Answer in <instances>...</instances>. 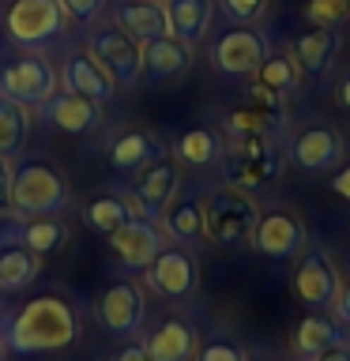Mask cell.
I'll return each mask as SVG.
<instances>
[{
  "instance_id": "cell-1",
  "label": "cell",
  "mask_w": 350,
  "mask_h": 361,
  "mask_svg": "<svg viewBox=\"0 0 350 361\" xmlns=\"http://www.w3.org/2000/svg\"><path fill=\"white\" fill-rule=\"evenodd\" d=\"M0 331H4L8 350H16V354H56L76 343L79 316L64 298L45 293V298L27 301L16 316H8Z\"/></svg>"
},
{
  "instance_id": "cell-2",
  "label": "cell",
  "mask_w": 350,
  "mask_h": 361,
  "mask_svg": "<svg viewBox=\"0 0 350 361\" xmlns=\"http://www.w3.org/2000/svg\"><path fill=\"white\" fill-rule=\"evenodd\" d=\"M282 162L286 154L279 151L275 135H237L222 151V177L230 188L253 192L271 185L282 173Z\"/></svg>"
},
{
  "instance_id": "cell-3",
  "label": "cell",
  "mask_w": 350,
  "mask_h": 361,
  "mask_svg": "<svg viewBox=\"0 0 350 361\" xmlns=\"http://www.w3.org/2000/svg\"><path fill=\"white\" fill-rule=\"evenodd\" d=\"M72 192L68 180L56 173L49 162H23L11 169V211L23 219H53L68 211Z\"/></svg>"
},
{
  "instance_id": "cell-4",
  "label": "cell",
  "mask_w": 350,
  "mask_h": 361,
  "mask_svg": "<svg viewBox=\"0 0 350 361\" xmlns=\"http://www.w3.org/2000/svg\"><path fill=\"white\" fill-rule=\"evenodd\" d=\"M260 222V207L256 200L241 188H219L203 200V237H211L222 248H237L253 237Z\"/></svg>"
},
{
  "instance_id": "cell-5",
  "label": "cell",
  "mask_w": 350,
  "mask_h": 361,
  "mask_svg": "<svg viewBox=\"0 0 350 361\" xmlns=\"http://www.w3.org/2000/svg\"><path fill=\"white\" fill-rule=\"evenodd\" d=\"M56 87H61L56 68L34 49L16 56V61H8V64H0V98L16 102V106L30 109V113L42 109L56 94Z\"/></svg>"
},
{
  "instance_id": "cell-6",
  "label": "cell",
  "mask_w": 350,
  "mask_h": 361,
  "mask_svg": "<svg viewBox=\"0 0 350 361\" xmlns=\"http://www.w3.org/2000/svg\"><path fill=\"white\" fill-rule=\"evenodd\" d=\"M177 188H181V169H177V162H169V158L162 154V158H155L151 166H143L140 177H135V185L117 192V196L128 203L132 219L158 222L169 203L177 200Z\"/></svg>"
},
{
  "instance_id": "cell-7",
  "label": "cell",
  "mask_w": 350,
  "mask_h": 361,
  "mask_svg": "<svg viewBox=\"0 0 350 361\" xmlns=\"http://www.w3.org/2000/svg\"><path fill=\"white\" fill-rule=\"evenodd\" d=\"M68 16L61 11L56 0H11L8 16H4V34L16 45L38 49V45L53 42L64 30Z\"/></svg>"
},
{
  "instance_id": "cell-8",
  "label": "cell",
  "mask_w": 350,
  "mask_h": 361,
  "mask_svg": "<svg viewBox=\"0 0 350 361\" xmlns=\"http://www.w3.org/2000/svg\"><path fill=\"white\" fill-rule=\"evenodd\" d=\"M339 290H343V282H339L335 259L324 248L301 252L298 271H294V293H298V301L309 305L313 312H327V309H335Z\"/></svg>"
},
{
  "instance_id": "cell-9",
  "label": "cell",
  "mask_w": 350,
  "mask_h": 361,
  "mask_svg": "<svg viewBox=\"0 0 350 361\" xmlns=\"http://www.w3.org/2000/svg\"><path fill=\"white\" fill-rule=\"evenodd\" d=\"M98 320L113 338H135L143 331V320H147L143 290L135 286L132 279L109 282V286L102 290V298H98Z\"/></svg>"
},
{
  "instance_id": "cell-10",
  "label": "cell",
  "mask_w": 350,
  "mask_h": 361,
  "mask_svg": "<svg viewBox=\"0 0 350 361\" xmlns=\"http://www.w3.org/2000/svg\"><path fill=\"white\" fill-rule=\"evenodd\" d=\"M87 49H90V56L106 68L109 72V79L113 83H135L140 79V72H143V45L135 42V38H128L124 30H117V27H109V30H98V34H90V42H87Z\"/></svg>"
},
{
  "instance_id": "cell-11",
  "label": "cell",
  "mask_w": 350,
  "mask_h": 361,
  "mask_svg": "<svg viewBox=\"0 0 350 361\" xmlns=\"http://www.w3.org/2000/svg\"><path fill=\"white\" fill-rule=\"evenodd\" d=\"M143 279L158 298L185 301L188 293L196 290V259H192V252H185V248H177V245H162V252L143 267Z\"/></svg>"
},
{
  "instance_id": "cell-12",
  "label": "cell",
  "mask_w": 350,
  "mask_h": 361,
  "mask_svg": "<svg viewBox=\"0 0 350 361\" xmlns=\"http://www.w3.org/2000/svg\"><path fill=\"white\" fill-rule=\"evenodd\" d=\"M267 38L260 30H226L211 49V64L219 68L222 75H256L260 64L267 61Z\"/></svg>"
},
{
  "instance_id": "cell-13",
  "label": "cell",
  "mask_w": 350,
  "mask_h": 361,
  "mask_svg": "<svg viewBox=\"0 0 350 361\" xmlns=\"http://www.w3.org/2000/svg\"><path fill=\"white\" fill-rule=\"evenodd\" d=\"M253 248L256 252H264L271 259H294V256H301L305 252V222L298 219V214H290V211H267V214H260V222H256V230H253Z\"/></svg>"
},
{
  "instance_id": "cell-14",
  "label": "cell",
  "mask_w": 350,
  "mask_h": 361,
  "mask_svg": "<svg viewBox=\"0 0 350 361\" xmlns=\"http://www.w3.org/2000/svg\"><path fill=\"white\" fill-rule=\"evenodd\" d=\"M286 154L301 173H324V169L343 162V135L332 124H313V128L294 135Z\"/></svg>"
},
{
  "instance_id": "cell-15",
  "label": "cell",
  "mask_w": 350,
  "mask_h": 361,
  "mask_svg": "<svg viewBox=\"0 0 350 361\" xmlns=\"http://www.w3.org/2000/svg\"><path fill=\"white\" fill-rule=\"evenodd\" d=\"M38 113L53 124L56 132H68V135L95 132L102 124V102L87 98V94H76V90H56Z\"/></svg>"
},
{
  "instance_id": "cell-16",
  "label": "cell",
  "mask_w": 350,
  "mask_h": 361,
  "mask_svg": "<svg viewBox=\"0 0 350 361\" xmlns=\"http://www.w3.org/2000/svg\"><path fill=\"white\" fill-rule=\"evenodd\" d=\"M109 245H113V252L121 256L124 267L143 271L158 252H162L166 241H162V230H158L155 222H147V219H128V222L121 226V230L109 233Z\"/></svg>"
},
{
  "instance_id": "cell-17",
  "label": "cell",
  "mask_w": 350,
  "mask_h": 361,
  "mask_svg": "<svg viewBox=\"0 0 350 361\" xmlns=\"http://www.w3.org/2000/svg\"><path fill=\"white\" fill-rule=\"evenodd\" d=\"M113 27L124 30L135 42H155L169 34V19H166V4H147V0H121L113 8Z\"/></svg>"
},
{
  "instance_id": "cell-18",
  "label": "cell",
  "mask_w": 350,
  "mask_h": 361,
  "mask_svg": "<svg viewBox=\"0 0 350 361\" xmlns=\"http://www.w3.org/2000/svg\"><path fill=\"white\" fill-rule=\"evenodd\" d=\"M64 90H76V94H87V98H95V102H106L117 94V83L109 79V72L102 68L90 53H72L64 61Z\"/></svg>"
},
{
  "instance_id": "cell-19",
  "label": "cell",
  "mask_w": 350,
  "mask_h": 361,
  "mask_svg": "<svg viewBox=\"0 0 350 361\" xmlns=\"http://www.w3.org/2000/svg\"><path fill=\"white\" fill-rule=\"evenodd\" d=\"M143 346L151 354V361H192L196 357V327L188 320L169 316V320H162L147 335Z\"/></svg>"
},
{
  "instance_id": "cell-20",
  "label": "cell",
  "mask_w": 350,
  "mask_h": 361,
  "mask_svg": "<svg viewBox=\"0 0 350 361\" xmlns=\"http://www.w3.org/2000/svg\"><path fill=\"white\" fill-rule=\"evenodd\" d=\"M339 45H343V34L339 30L313 27L294 42V61H298V68L309 75H327L335 64V56H339Z\"/></svg>"
},
{
  "instance_id": "cell-21",
  "label": "cell",
  "mask_w": 350,
  "mask_h": 361,
  "mask_svg": "<svg viewBox=\"0 0 350 361\" xmlns=\"http://www.w3.org/2000/svg\"><path fill=\"white\" fill-rule=\"evenodd\" d=\"M155 158H162V143L143 128L121 132L117 140L109 143V166L117 169V173H140V169L151 166Z\"/></svg>"
},
{
  "instance_id": "cell-22",
  "label": "cell",
  "mask_w": 350,
  "mask_h": 361,
  "mask_svg": "<svg viewBox=\"0 0 350 361\" xmlns=\"http://www.w3.org/2000/svg\"><path fill=\"white\" fill-rule=\"evenodd\" d=\"M42 271V256L19 241H0V293L27 290Z\"/></svg>"
},
{
  "instance_id": "cell-23",
  "label": "cell",
  "mask_w": 350,
  "mask_h": 361,
  "mask_svg": "<svg viewBox=\"0 0 350 361\" xmlns=\"http://www.w3.org/2000/svg\"><path fill=\"white\" fill-rule=\"evenodd\" d=\"M188 64H192V45L174 38V34L155 38V42H143V72L151 75V79L181 75Z\"/></svg>"
},
{
  "instance_id": "cell-24",
  "label": "cell",
  "mask_w": 350,
  "mask_h": 361,
  "mask_svg": "<svg viewBox=\"0 0 350 361\" xmlns=\"http://www.w3.org/2000/svg\"><path fill=\"white\" fill-rule=\"evenodd\" d=\"M215 4L211 0H166V19H169V34L188 45H196L211 27Z\"/></svg>"
},
{
  "instance_id": "cell-25",
  "label": "cell",
  "mask_w": 350,
  "mask_h": 361,
  "mask_svg": "<svg viewBox=\"0 0 350 361\" xmlns=\"http://www.w3.org/2000/svg\"><path fill=\"white\" fill-rule=\"evenodd\" d=\"M222 151H226V143L219 140V132H211V128H188V132H181V140L174 147L177 162L200 166V169L222 162Z\"/></svg>"
},
{
  "instance_id": "cell-26",
  "label": "cell",
  "mask_w": 350,
  "mask_h": 361,
  "mask_svg": "<svg viewBox=\"0 0 350 361\" xmlns=\"http://www.w3.org/2000/svg\"><path fill=\"white\" fill-rule=\"evenodd\" d=\"M339 343H346V338H343V331H339L324 312H309L298 324V335H294V350H298L301 357H316L320 350L339 346Z\"/></svg>"
},
{
  "instance_id": "cell-27",
  "label": "cell",
  "mask_w": 350,
  "mask_h": 361,
  "mask_svg": "<svg viewBox=\"0 0 350 361\" xmlns=\"http://www.w3.org/2000/svg\"><path fill=\"white\" fill-rule=\"evenodd\" d=\"M11 241L27 245L30 252H38V256H49L68 241V226L56 219V214L53 219H27L16 233H11Z\"/></svg>"
},
{
  "instance_id": "cell-28",
  "label": "cell",
  "mask_w": 350,
  "mask_h": 361,
  "mask_svg": "<svg viewBox=\"0 0 350 361\" xmlns=\"http://www.w3.org/2000/svg\"><path fill=\"white\" fill-rule=\"evenodd\" d=\"M279 121L282 113H271V109H260L256 102H245V106H237L226 113V132H230V140L237 135H279Z\"/></svg>"
},
{
  "instance_id": "cell-29",
  "label": "cell",
  "mask_w": 350,
  "mask_h": 361,
  "mask_svg": "<svg viewBox=\"0 0 350 361\" xmlns=\"http://www.w3.org/2000/svg\"><path fill=\"white\" fill-rule=\"evenodd\" d=\"M30 132V109L0 98V158H16Z\"/></svg>"
},
{
  "instance_id": "cell-30",
  "label": "cell",
  "mask_w": 350,
  "mask_h": 361,
  "mask_svg": "<svg viewBox=\"0 0 350 361\" xmlns=\"http://www.w3.org/2000/svg\"><path fill=\"white\" fill-rule=\"evenodd\" d=\"M166 233L174 241H200L203 237V200H177L166 207Z\"/></svg>"
},
{
  "instance_id": "cell-31",
  "label": "cell",
  "mask_w": 350,
  "mask_h": 361,
  "mask_svg": "<svg viewBox=\"0 0 350 361\" xmlns=\"http://www.w3.org/2000/svg\"><path fill=\"white\" fill-rule=\"evenodd\" d=\"M298 79H301V68L290 53L267 56V61L260 64V72H256V83H264L267 90H275V94H282V98L298 90Z\"/></svg>"
},
{
  "instance_id": "cell-32",
  "label": "cell",
  "mask_w": 350,
  "mask_h": 361,
  "mask_svg": "<svg viewBox=\"0 0 350 361\" xmlns=\"http://www.w3.org/2000/svg\"><path fill=\"white\" fill-rule=\"evenodd\" d=\"M83 219L90 230H98V233H113V230H121L124 222L132 219V211H128V203H124L117 192L113 196H98V200H90L87 203V211H83Z\"/></svg>"
},
{
  "instance_id": "cell-33",
  "label": "cell",
  "mask_w": 350,
  "mask_h": 361,
  "mask_svg": "<svg viewBox=\"0 0 350 361\" xmlns=\"http://www.w3.org/2000/svg\"><path fill=\"white\" fill-rule=\"evenodd\" d=\"M305 19H309V27L339 30L350 19V0H309L305 4Z\"/></svg>"
},
{
  "instance_id": "cell-34",
  "label": "cell",
  "mask_w": 350,
  "mask_h": 361,
  "mask_svg": "<svg viewBox=\"0 0 350 361\" xmlns=\"http://www.w3.org/2000/svg\"><path fill=\"white\" fill-rule=\"evenodd\" d=\"M219 8L230 23H253V19L264 16L267 0H219Z\"/></svg>"
},
{
  "instance_id": "cell-35",
  "label": "cell",
  "mask_w": 350,
  "mask_h": 361,
  "mask_svg": "<svg viewBox=\"0 0 350 361\" xmlns=\"http://www.w3.org/2000/svg\"><path fill=\"white\" fill-rule=\"evenodd\" d=\"M196 361H248V357L237 343H230V338H211V343L200 346Z\"/></svg>"
},
{
  "instance_id": "cell-36",
  "label": "cell",
  "mask_w": 350,
  "mask_h": 361,
  "mask_svg": "<svg viewBox=\"0 0 350 361\" xmlns=\"http://www.w3.org/2000/svg\"><path fill=\"white\" fill-rule=\"evenodd\" d=\"M56 4H61V11L76 23H95V19L106 16V0H56Z\"/></svg>"
},
{
  "instance_id": "cell-37",
  "label": "cell",
  "mask_w": 350,
  "mask_h": 361,
  "mask_svg": "<svg viewBox=\"0 0 350 361\" xmlns=\"http://www.w3.org/2000/svg\"><path fill=\"white\" fill-rule=\"evenodd\" d=\"M248 102H256L260 109L282 113V94H275V90H267L264 83H253V87H248Z\"/></svg>"
},
{
  "instance_id": "cell-38",
  "label": "cell",
  "mask_w": 350,
  "mask_h": 361,
  "mask_svg": "<svg viewBox=\"0 0 350 361\" xmlns=\"http://www.w3.org/2000/svg\"><path fill=\"white\" fill-rule=\"evenodd\" d=\"M11 207V166L8 158H0V211Z\"/></svg>"
},
{
  "instance_id": "cell-39",
  "label": "cell",
  "mask_w": 350,
  "mask_h": 361,
  "mask_svg": "<svg viewBox=\"0 0 350 361\" xmlns=\"http://www.w3.org/2000/svg\"><path fill=\"white\" fill-rule=\"evenodd\" d=\"M109 361H151V354H147V346L143 343H128L124 350H117Z\"/></svg>"
},
{
  "instance_id": "cell-40",
  "label": "cell",
  "mask_w": 350,
  "mask_h": 361,
  "mask_svg": "<svg viewBox=\"0 0 350 361\" xmlns=\"http://www.w3.org/2000/svg\"><path fill=\"white\" fill-rule=\"evenodd\" d=\"M309 361H350V343L327 346V350H320V354H316V357H309Z\"/></svg>"
},
{
  "instance_id": "cell-41",
  "label": "cell",
  "mask_w": 350,
  "mask_h": 361,
  "mask_svg": "<svg viewBox=\"0 0 350 361\" xmlns=\"http://www.w3.org/2000/svg\"><path fill=\"white\" fill-rule=\"evenodd\" d=\"M332 192H335V196H343V200H350V166H343L332 177Z\"/></svg>"
},
{
  "instance_id": "cell-42",
  "label": "cell",
  "mask_w": 350,
  "mask_h": 361,
  "mask_svg": "<svg viewBox=\"0 0 350 361\" xmlns=\"http://www.w3.org/2000/svg\"><path fill=\"white\" fill-rule=\"evenodd\" d=\"M335 312H339V320L350 324V282L343 290H339V298H335Z\"/></svg>"
},
{
  "instance_id": "cell-43",
  "label": "cell",
  "mask_w": 350,
  "mask_h": 361,
  "mask_svg": "<svg viewBox=\"0 0 350 361\" xmlns=\"http://www.w3.org/2000/svg\"><path fill=\"white\" fill-rule=\"evenodd\" d=\"M335 98H339V106H343L346 113H350V75L339 83V90H335Z\"/></svg>"
},
{
  "instance_id": "cell-44",
  "label": "cell",
  "mask_w": 350,
  "mask_h": 361,
  "mask_svg": "<svg viewBox=\"0 0 350 361\" xmlns=\"http://www.w3.org/2000/svg\"><path fill=\"white\" fill-rule=\"evenodd\" d=\"M4 350H8V343H4V335H0V361H4Z\"/></svg>"
},
{
  "instance_id": "cell-45",
  "label": "cell",
  "mask_w": 350,
  "mask_h": 361,
  "mask_svg": "<svg viewBox=\"0 0 350 361\" xmlns=\"http://www.w3.org/2000/svg\"><path fill=\"white\" fill-rule=\"evenodd\" d=\"M147 4H166V0H147Z\"/></svg>"
},
{
  "instance_id": "cell-46",
  "label": "cell",
  "mask_w": 350,
  "mask_h": 361,
  "mask_svg": "<svg viewBox=\"0 0 350 361\" xmlns=\"http://www.w3.org/2000/svg\"><path fill=\"white\" fill-rule=\"evenodd\" d=\"M248 361H264V357H248Z\"/></svg>"
}]
</instances>
